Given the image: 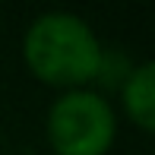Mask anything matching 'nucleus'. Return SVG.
Returning a JSON list of instances; mask_svg holds the SVG:
<instances>
[{
  "instance_id": "nucleus-1",
  "label": "nucleus",
  "mask_w": 155,
  "mask_h": 155,
  "mask_svg": "<svg viewBox=\"0 0 155 155\" xmlns=\"http://www.w3.org/2000/svg\"><path fill=\"white\" fill-rule=\"evenodd\" d=\"M19 51L32 79L57 92H70L95 86L104 45L82 16L48 10L25 25Z\"/></svg>"
},
{
  "instance_id": "nucleus-2",
  "label": "nucleus",
  "mask_w": 155,
  "mask_h": 155,
  "mask_svg": "<svg viewBox=\"0 0 155 155\" xmlns=\"http://www.w3.org/2000/svg\"><path fill=\"white\" fill-rule=\"evenodd\" d=\"M45 143L54 155H108L117 143V108L98 89L60 92L45 111Z\"/></svg>"
},
{
  "instance_id": "nucleus-3",
  "label": "nucleus",
  "mask_w": 155,
  "mask_h": 155,
  "mask_svg": "<svg viewBox=\"0 0 155 155\" xmlns=\"http://www.w3.org/2000/svg\"><path fill=\"white\" fill-rule=\"evenodd\" d=\"M117 101H120L124 117L139 133L155 130V63L152 60L133 63L130 76L117 89Z\"/></svg>"
},
{
  "instance_id": "nucleus-4",
  "label": "nucleus",
  "mask_w": 155,
  "mask_h": 155,
  "mask_svg": "<svg viewBox=\"0 0 155 155\" xmlns=\"http://www.w3.org/2000/svg\"><path fill=\"white\" fill-rule=\"evenodd\" d=\"M130 70H133V60H127V54L124 51H114V48H104V54H101V67H98V76H95V86L101 95H108V89H120V82L130 76Z\"/></svg>"
}]
</instances>
